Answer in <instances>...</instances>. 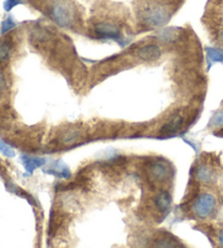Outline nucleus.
Here are the masks:
<instances>
[{
	"label": "nucleus",
	"instance_id": "nucleus-1",
	"mask_svg": "<svg viewBox=\"0 0 223 248\" xmlns=\"http://www.w3.org/2000/svg\"><path fill=\"white\" fill-rule=\"evenodd\" d=\"M50 17L60 28H70L74 24L78 10L72 0H52L49 8Z\"/></svg>",
	"mask_w": 223,
	"mask_h": 248
},
{
	"label": "nucleus",
	"instance_id": "nucleus-2",
	"mask_svg": "<svg viewBox=\"0 0 223 248\" xmlns=\"http://www.w3.org/2000/svg\"><path fill=\"white\" fill-rule=\"evenodd\" d=\"M138 16L144 24L151 28H158L168 23L170 20V12L161 3L148 1L140 8Z\"/></svg>",
	"mask_w": 223,
	"mask_h": 248
},
{
	"label": "nucleus",
	"instance_id": "nucleus-3",
	"mask_svg": "<svg viewBox=\"0 0 223 248\" xmlns=\"http://www.w3.org/2000/svg\"><path fill=\"white\" fill-rule=\"evenodd\" d=\"M217 208L216 197L210 193H202L191 203V212L198 219H208L213 215Z\"/></svg>",
	"mask_w": 223,
	"mask_h": 248
},
{
	"label": "nucleus",
	"instance_id": "nucleus-4",
	"mask_svg": "<svg viewBox=\"0 0 223 248\" xmlns=\"http://www.w3.org/2000/svg\"><path fill=\"white\" fill-rule=\"evenodd\" d=\"M147 176L151 182L163 184L172 178V168L164 160H154L147 165Z\"/></svg>",
	"mask_w": 223,
	"mask_h": 248
},
{
	"label": "nucleus",
	"instance_id": "nucleus-5",
	"mask_svg": "<svg viewBox=\"0 0 223 248\" xmlns=\"http://www.w3.org/2000/svg\"><path fill=\"white\" fill-rule=\"evenodd\" d=\"M94 33L97 37L104 39H111V41L120 42L122 41L121 29L113 22L102 21L94 25Z\"/></svg>",
	"mask_w": 223,
	"mask_h": 248
},
{
	"label": "nucleus",
	"instance_id": "nucleus-6",
	"mask_svg": "<svg viewBox=\"0 0 223 248\" xmlns=\"http://www.w3.org/2000/svg\"><path fill=\"white\" fill-rule=\"evenodd\" d=\"M137 58H140L143 61L154 62L160 59L161 57V49L159 46L150 44V45H145L136 50Z\"/></svg>",
	"mask_w": 223,
	"mask_h": 248
},
{
	"label": "nucleus",
	"instance_id": "nucleus-7",
	"mask_svg": "<svg viewBox=\"0 0 223 248\" xmlns=\"http://www.w3.org/2000/svg\"><path fill=\"white\" fill-rule=\"evenodd\" d=\"M154 205L159 214H167L172 205V196L170 192H168L167 189H161L158 192L154 198Z\"/></svg>",
	"mask_w": 223,
	"mask_h": 248
},
{
	"label": "nucleus",
	"instance_id": "nucleus-8",
	"mask_svg": "<svg viewBox=\"0 0 223 248\" xmlns=\"http://www.w3.org/2000/svg\"><path fill=\"white\" fill-rule=\"evenodd\" d=\"M151 248H184L180 241L170 234H161L151 244Z\"/></svg>",
	"mask_w": 223,
	"mask_h": 248
},
{
	"label": "nucleus",
	"instance_id": "nucleus-9",
	"mask_svg": "<svg viewBox=\"0 0 223 248\" xmlns=\"http://www.w3.org/2000/svg\"><path fill=\"white\" fill-rule=\"evenodd\" d=\"M183 122H184V117L182 114H175L170 120H168L167 123L163 124L161 130H160V133L164 135L175 134L183 125Z\"/></svg>",
	"mask_w": 223,
	"mask_h": 248
},
{
	"label": "nucleus",
	"instance_id": "nucleus-10",
	"mask_svg": "<svg viewBox=\"0 0 223 248\" xmlns=\"http://www.w3.org/2000/svg\"><path fill=\"white\" fill-rule=\"evenodd\" d=\"M82 136L83 133L81 130H79V128H70V130H66L62 133V135L60 136V143L65 146L73 145L78 143L82 139Z\"/></svg>",
	"mask_w": 223,
	"mask_h": 248
},
{
	"label": "nucleus",
	"instance_id": "nucleus-11",
	"mask_svg": "<svg viewBox=\"0 0 223 248\" xmlns=\"http://www.w3.org/2000/svg\"><path fill=\"white\" fill-rule=\"evenodd\" d=\"M215 178V172L207 165H200L196 170V179L202 183H211Z\"/></svg>",
	"mask_w": 223,
	"mask_h": 248
},
{
	"label": "nucleus",
	"instance_id": "nucleus-12",
	"mask_svg": "<svg viewBox=\"0 0 223 248\" xmlns=\"http://www.w3.org/2000/svg\"><path fill=\"white\" fill-rule=\"evenodd\" d=\"M206 56L208 62V70L215 63H223V50L220 48L207 47Z\"/></svg>",
	"mask_w": 223,
	"mask_h": 248
},
{
	"label": "nucleus",
	"instance_id": "nucleus-13",
	"mask_svg": "<svg viewBox=\"0 0 223 248\" xmlns=\"http://www.w3.org/2000/svg\"><path fill=\"white\" fill-rule=\"evenodd\" d=\"M22 162H23V166L26 171L33 172L34 170H36L37 168L44 165L45 159L33 156H22Z\"/></svg>",
	"mask_w": 223,
	"mask_h": 248
},
{
	"label": "nucleus",
	"instance_id": "nucleus-14",
	"mask_svg": "<svg viewBox=\"0 0 223 248\" xmlns=\"http://www.w3.org/2000/svg\"><path fill=\"white\" fill-rule=\"evenodd\" d=\"M11 49V44L9 42L6 41L0 44V65L8 63L10 60Z\"/></svg>",
	"mask_w": 223,
	"mask_h": 248
},
{
	"label": "nucleus",
	"instance_id": "nucleus-15",
	"mask_svg": "<svg viewBox=\"0 0 223 248\" xmlns=\"http://www.w3.org/2000/svg\"><path fill=\"white\" fill-rule=\"evenodd\" d=\"M51 170H52L51 171L52 174L61 176V178H66V176H69V174H70L69 169L61 161H57L55 165L52 166Z\"/></svg>",
	"mask_w": 223,
	"mask_h": 248
},
{
	"label": "nucleus",
	"instance_id": "nucleus-16",
	"mask_svg": "<svg viewBox=\"0 0 223 248\" xmlns=\"http://www.w3.org/2000/svg\"><path fill=\"white\" fill-rule=\"evenodd\" d=\"M209 126L213 128H223V109L213 114L209 122Z\"/></svg>",
	"mask_w": 223,
	"mask_h": 248
},
{
	"label": "nucleus",
	"instance_id": "nucleus-17",
	"mask_svg": "<svg viewBox=\"0 0 223 248\" xmlns=\"http://www.w3.org/2000/svg\"><path fill=\"white\" fill-rule=\"evenodd\" d=\"M16 26V22L13 21V17L11 16H9L6 20L2 21L1 23V30H0V34L1 35H4L10 32V31H12L13 29H15Z\"/></svg>",
	"mask_w": 223,
	"mask_h": 248
},
{
	"label": "nucleus",
	"instance_id": "nucleus-18",
	"mask_svg": "<svg viewBox=\"0 0 223 248\" xmlns=\"http://www.w3.org/2000/svg\"><path fill=\"white\" fill-rule=\"evenodd\" d=\"M0 153L6 157H15V150L1 140H0Z\"/></svg>",
	"mask_w": 223,
	"mask_h": 248
},
{
	"label": "nucleus",
	"instance_id": "nucleus-19",
	"mask_svg": "<svg viewBox=\"0 0 223 248\" xmlns=\"http://www.w3.org/2000/svg\"><path fill=\"white\" fill-rule=\"evenodd\" d=\"M24 3L23 0H6V1L3 2V9L4 11H11L13 8L19 6V4Z\"/></svg>",
	"mask_w": 223,
	"mask_h": 248
},
{
	"label": "nucleus",
	"instance_id": "nucleus-20",
	"mask_svg": "<svg viewBox=\"0 0 223 248\" xmlns=\"http://www.w3.org/2000/svg\"><path fill=\"white\" fill-rule=\"evenodd\" d=\"M7 88V84H6V79H4L3 75L0 73V95L2 94V93L6 91Z\"/></svg>",
	"mask_w": 223,
	"mask_h": 248
},
{
	"label": "nucleus",
	"instance_id": "nucleus-21",
	"mask_svg": "<svg viewBox=\"0 0 223 248\" xmlns=\"http://www.w3.org/2000/svg\"><path fill=\"white\" fill-rule=\"evenodd\" d=\"M218 243H219L220 248H223V229L218 232Z\"/></svg>",
	"mask_w": 223,
	"mask_h": 248
},
{
	"label": "nucleus",
	"instance_id": "nucleus-22",
	"mask_svg": "<svg viewBox=\"0 0 223 248\" xmlns=\"http://www.w3.org/2000/svg\"><path fill=\"white\" fill-rule=\"evenodd\" d=\"M222 203H223V197H222Z\"/></svg>",
	"mask_w": 223,
	"mask_h": 248
},
{
	"label": "nucleus",
	"instance_id": "nucleus-23",
	"mask_svg": "<svg viewBox=\"0 0 223 248\" xmlns=\"http://www.w3.org/2000/svg\"><path fill=\"white\" fill-rule=\"evenodd\" d=\"M222 39H223V33H222Z\"/></svg>",
	"mask_w": 223,
	"mask_h": 248
}]
</instances>
